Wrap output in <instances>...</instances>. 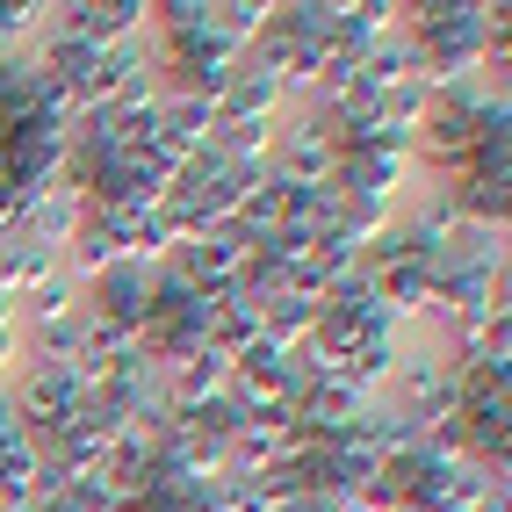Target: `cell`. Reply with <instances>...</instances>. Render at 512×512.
<instances>
[{"mask_svg": "<svg viewBox=\"0 0 512 512\" xmlns=\"http://www.w3.org/2000/svg\"><path fill=\"white\" fill-rule=\"evenodd\" d=\"M80 311H87L94 325H109V332H145V318H152V267L116 260L109 275H94V282H87Z\"/></svg>", "mask_w": 512, "mask_h": 512, "instance_id": "6da1fadb", "label": "cell"}, {"mask_svg": "<svg viewBox=\"0 0 512 512\" xmlns=\"http://www.w3.org/2000/svg\"><path fill=\"white\" fill-rule=\"evenodd\" d=\"M159 390H166V404H174V412H195V404H210V397L231 390V361H217L210 347H195L188 361L159 368Z\"/></svg>", "mask_w": 512, "mask_h": 512, "instance_id": "277c9868", "label": "cell"}, {"mask_svg": "<svg viewBox=\"0 0 512 512\" xmlns=\"http://www.w3.org/2000/svg\"><path fill=\"white\" fill-rule=\"evenodd\" d=\"M202 347H210L217 361H238L260 347V303L253 296H217L210 318H202Z\"/></svg>", "mask_w": 512, "mask_h": 512, "instance_id": "5b68a950", "label": "cell"}, {"mask_svg": "<svg viewBox=\"0 0 512 512\" xmlns=\"http://www.w3.org/2000/svg\"><path fill=\"white\" fill-rule=\"evenodd\" d=\"M282 116H289V87L238 58V73H231V87L217 101V130H231V123H282Z\"/></svg>", "mask_w": 512, "mask_h": 512, "instance_id": "3957f363", "label": "cell"}, {"mask_svg": "<svg viewBox=\"0 0 512 512\" xmlns=\"http://www.w3.org/2000/svg\"><path fill=\"white\" fill-rule=\"evenodd\" d=\"M15 231L29 238V246H44V253H65V246L87 231V195H73V188H37V195H22Z\"/></svg>", "mask_w": 512, "mask_h": 512, "instance_id": "7a4b0ae2", "label": "cell"}, {"mask_svg": "<svg viewBox=\"0 0 512 512\" xmlns=\"http://www.w3.org/2000/svg\"><path fill=\"white\" fill-rule=\"evenodd\" d=\"M80 282L65 275V267H51L44 282H29L22 289V303H15V318H22V332H44V325H65V318H80Z\"/></svg>", "mask_w": 512, "mask_h": 512, "instance_id": "8992f818", "label": "cell"}, {"mask_svg": "<svg viewBox=\"0 0 512 512\" xmlns=\"http://www.w3.org/2000/svg\"><path fill=\"white\" fill-rule=\"evenodd\" d=\"M15 332H22V318H15V303L0 296V339H15Z\"/></svg>", "mask_w": 512, "mask_h": 512, "instance_id": "52a82bcc", "label": "cell"}]
</instances>
